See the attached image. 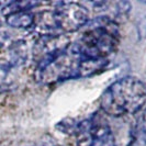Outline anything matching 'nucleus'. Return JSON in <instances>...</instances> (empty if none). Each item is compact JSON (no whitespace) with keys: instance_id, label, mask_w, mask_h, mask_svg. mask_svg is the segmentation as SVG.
I'll return each instance as SVG.
<instances>
[{"instance_id":"f03ea898","label":"nucleus","mask_w":146,"mask_h":146,"mask_svg":"<svg viewBox=\"0 0 146 146\" xmlns=\"http://www.w3.org/2000/svg\"><path fill=\"white\" fill-rule=\"evenodd\" d=\"M75 46L85 59L108 60L117 50L120 36L117 24L110 17H99L84 27Z\"/></svg>"},{"instance_id":"20e7f679","label":"nucleus","mask_w":146,"mask_h":146,"mask_svg":"<svg viewBox=\"0 0 146 146\" xmlns=\"http://www.w3.org/2000/svg\"><path fill=\"white\" fill-rule=\"evenodd\" d=\"M73 132L77 146H115L110 126L99 115L82 121Z\"/></svg>"},{"instance_id":"6e6552de","label":"nucleus","mask_w":146,"mask_h":146,"mask_svg":"<svg viewBox=\"0 0 146 146\" xmlns=\"http://www.w3.org/2000/svg\"><path fill=\"white\" fill-rule=\"evenodd\" d=\"M139 135H141V139L143 141L144 145L146 146V108L139 120Z\"/></svg>"},{"instance_id":"423d86ee","label":"nucleus","mask_w":146,"mask_h":146,"mask_svg":"<svg viewBox=\"0 0 146 146\" xmlns=\"http://www.w3.org/2000/svg\"><path fill=\"white\" fill-rule=\"evenodd\" d=\"M69 38L64 34H48L42 35L37 38L33 48V58L35 63L41 64L55 57L59 53L65 51L70 45Z\"/></svg>"},{"instance_id":"f257e3e1","label":"nucleus","mask_w":146,"mask_h":146,"mask_svg":"<svg viewBox=\"0 0 146 146\" xmlns=\"http://www.w3.org/2000/svg\"><path fill=\"white\" fill-rule=\"evenodd\" d=\"M146 103V84L136 77H124L114 81L104 90L100 106L110 117L132 115Z\"/></svg>"},{"instance_id":"1a4fd4ad","label":"nucleus","mask_w":146,"mask_h":146,"mask_svg":"<svg viewBox=\"0 0 146 146\" xmlns=\"http://www.w3.org/2000/svg\"><path fill=\"white\" fill-rule=\"evenodd\" d=\"M38 146H59V145H57V144H56L54 141H50V139H48V141L42 142V143H41Z\"/></svg>"},{"instance_id":"7ed1b4c3","label":"nucleus","mask_w":146,"mask_h":146,"mask_svg":"<svg viewBox=\"0 0 146 146\" xmlns=\"http://www.w3.org/2000/svg\"><path fill=\"white\" fill-rule=\"evenodd\" d=\"M84 57L72 43L65 51L55 57L37 64L35 68V79L40 84L50 85L57 81L84 77Z\"/></svg>"},{"instance_id":"0eeeda50","label":"nucleus","mask_w":146,"mask_h":146,"mask_svg":"<svg viewBox=\"0 0 146 146\" xmlns=\"http://www.w3.org/2000/svg\"><path fill=\"white\" fill-rule=\"evenodd\" d=\"M6 21L15 29H29L34 25L35 15L30 11H17L6 15Z\"/></svg>"},{"instance_id":"9d476101","label":"nucleus","mask_w":146,"mask_h":146,"mask_svg":"<svg viewBox=\"0 0 146 146\" xmlns=\"http://www.w3.org/2000/svg\"><path fill=\"white\" fill-rule=\"evenodd\" d=\"M0 27H1V21H0Z\"/></svg>"},{"instance_id":"39448f33","label":"nucleus","mask_w":146,"mask_h":146,"mask_svg":"<svg viewBox=\"0 0 146 146\" xmlns=\"http://www.w3.org/2000/svg\"><path fill=\"white\" fill-rule=\"evenodd\" d=\"M53 15L57 30L64 32L78 31L89 22L87 8L77 2H59Z\"/></svg>"}]
</instances>
